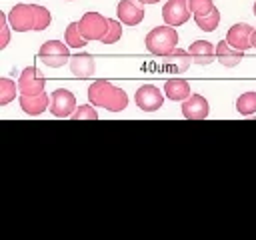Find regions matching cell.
Listing matches in <instances>:
<instances>
[{"mask_svg":"<svg viewBox=\"0 0 256 240\" xmlns=\"http://www.w3.org/2000/svg\"><path fill=\"white\" fill-rule=\"evenodd\" d=\"M50 20H52V16H50L48 8L38 6V4H16L8 14L10 28L16 30V32L46 30Z\"/></svg>","mask_w":256,"mask_h":240,"instance_id":"cell-1","label":"cell"},{"mask_svg":"<svg viewBox=\"0 0 256 240\" xmlns=\"http://www.w3.org/2000/svg\"><path fill=\"white\" fill-rule=\"evenodd\" d=\"M88 100L94 106L104 108L108 112H122L128 106V94L122 88L112 86L106 80H96V82L90 84V88H88Z\"/></svg>","mask_w":256,"mask_h":240,"instance_id":"cell-2","label":"cell"},{"mask_svg":"<svg viewBox=\"0 0 256 240\" xmlns=\"http://www.w3.org/2000/svg\"><path fill=\"white\" fill-rule=\"evenodd\" d=\"M178 46V32L174 26H156L146 34V48L156 56H168Z\"/></svg>","mask_w":256,"mask_h":240,"instance_id":"cell-3","label":"cell"},{"mask_svg":"<svg viewBox=\"0 0 256 240\" xmlns=\"http://www.w3.org/2000/svg\"><path fill=\"white\" fill-rule=\"evenodd\" d=\"M68 48L70 46L64 44V42H60V40H48V42H44L40 46L38 58L46 66H50V68H60L66 62H70V50Z\"/></svg>","mask_w":256,"mask_h":240,"instance_id":"cell-4","label":"cell"},{"mask_svg":"<svg viewBox=\"0 0 256 240\" xmlns=\"http://www.w3.org/2000/svg\"><path fill=\"white\" fill-rule=\"evenodd\" d=\"M78 26L86 40H102L108 30V18H104L98 12H86L80 18Z\"/></svg>","mask_w":256,"mask_h":240,"instance_id":"cell-5","label":"cell"},{"mask_svg":"<svg viewBox=\"0 0 256 240\" xmlns=\"http://www.w3.org/2000/svg\"><path fill=\"white\" fill-rule=\"evenodd\" d=\"M50 114L56 118H70L72 112L76 110V98L70 90L58 88L50 94V106H48Z\"/></svg>","mask_w":256,"mask_h":240,"instance_id":"cell-6","label":"cell"},{"mask_svg":"<svg viewBox=\"0 0 256 240\" xmlns=\"http://www.w3.org/2000/svg\"><path fill=\"white\" fill-rule=\"evenodd\" d=\"M164 96L166 94H162L160 88H156L154 84H144V86H140L136 90L134 100H136V104H138L140 110H144V112H156L162 106Z\"/></svg>","mask_w":256,"mask_h":240,"instance_id":"cell-7","label":"cell"},{"mask_svg":"<svg viewBox=\"0 0 256 240\" xmlns=\"http://www.w3.org/2000/svg\"><path fill=\"white\" fill-rule=\"evenodd\" d=\"M162 18L168 26H180L190 18L188 0H168L162 8Z\"/></svg>","mask_w":256,"mask_h":240,"instance_id":"cell-8","label":"cell"},{"mask_svg":"<svg viewBox=\"0 0 256 240\" xmlns=\"http://www.w3.org/2000/svg\"><path fill=\"white\" fill-rule=\"evenodd\" d=\"M210 114L208 100L200 94H190L186 100H182V116L186 120H204Z\"/></svg>","mask_w":256,"mask_h":240,"instance_id":"cell-9","label":"cell"},{"mask_svg":"<svg viewBox=\"0 0 256 240\" xmlns=\"http://www.w3.org/2000/svg\"><path fill=\"white\" fill-rule=\"evenodd\" d=\"M44 86H46V80L38 74L36 66H28L22 70L20 80H18L20 94H40V92H44Z\"/></svg>","mask_w":256,"mask_h":240,"instance_id":"cell-10","label":"cell"},{"mask_svg":"<svg viewBox=\"0 0 256 240\" xmlns=\"http://www.w3.org/2000/svg\"><path fill=\"white\" fill-rule=\"evenodd\" d=\"M116 16L126 26H136L144 20V8L136 0H120L116 8Z\"/></svg>","mask_w":256,"mask_h":240,"instance_id":"cell-11","label":"cell"},{"mask_svg":"<svg viewBox=\"0 0 256 240\" xmlns=\"http://www.w3.org/2000/svg\"><path fill=\"white\" fill-rule=\"evenodd\" d=\"M252 34H254V28L246 22H240L228 30L226 40L230 46H234L238 50H246V48H252Z\"/></svg>","mask_w":256,"mask_h":240,"instance_id":"cell-12","label":"cell"},{"mask_svg":"<svg viewBox=\"0 0 256 240\" xmlns=\"http://www.w3.org/2000/svg\"><path fill=\"white\" fill-rule=\"evenodd\" d=\"M48 106H50V98H48L46 92H40V94H22L20 96V108L28 116H38Z\"/></svg>","mask_w":256,"mask_h":240,"instance_id":"cell-13","label":"cell"},{"mask_svg":"<svg viewBox=\"0 0 256 240\" xmlns=\"http://www.w3.org/2000/svg\"><path fill=\"white\" fill-rule=\"evenodd\" d=\"M188 52L192 54L194 62L200 64V66H206V64H212L214 58H216V48L208 42V40H196L188 46Z\"/></svg>","mask_w":256,"mask_h":240,"instance_id":"cell-14","label":"cell"},{"mask_svg":"<svg viewBox=\"0 0 256 240\" xmlns=\"http://www.w3.org/2000/svg\"><path fill=\"white\" fill-rule=\"evenodd\" d=\"M216 58L222 66L232 68V66L240 64V60L244 58V50H238V48L230 46L228 40H220L218 46H216Z\"/></svg>","mask_w":256,"mask_h":240,"instance_id":"cell-15","label":"cell"},{"mask_svg":"<svg viewBox=\"0 0 256 240\" xmlns=\"http://www.w3.org/2000/svg\"><path fill=\"white\" fill-rule=\"evenodd\" d=\"M192 62H194L192 54H190V52H186V50H180V48H176L172 54L164 56V68H166V70H170V72H176V74L186 72V70L190 68V64H192Z\"/></svg>","mask_w":256,"mask_h":240,"instance_id":"cell-16","label":"cell"},{"mask_svg":"<svg viewBox=\"0 0 256 240\" xmlns=\"http://www.w3.org/2000/svg\"><path fill=\"white\" fill-rule=\"evenodd\" d=\"M94 68H96V62H94V56L92 54L80 52V54L70 56V70H72L74 76L88 78V76L94 74Z\"/></svg>","mask_w":256,"mask_h":240,"instance_id":"cell-17","label":"cell"},{"mask_svg":"<svg viewBox=\"0 0 256 240\" xmlns=\"http://www.w3.org/2000/svg\"><path fill=\"white\" fill-rule=\"evenodd\" d=\"M164 94H166V98H170L174 102L186 100L190 96V84L186 80H168L164 84Z\"/></svg>","mask_w":256,"mask_h":240,"instance_id":"cell-18","label":"cell"},{"mask_svg":"<svg viewBox=\"0 0 256 240\" xmlns=\"http://www.w3.org/2000/svg\"><path fill=\"white\" fill-rule=\"evenodd\" d=\"M194 20H196V26H198L200 30H204V32H214V30L218 28V24H220V12H218V8L214 6L210 12L200 14V16H194Z\"/></svg>","mask_w":256,"mask_h":240,"instance_id":"cell-19","label":"cell"},{"mask_svg":"<svg viewBox=\"0 0 256 240\" xmlns=\"http://www.w3.org/2000/svg\"><path fill=\"white\" fill-rule=\"evenodd\" d=\"M64 40H66V44H68L70 48H84L86 42H88V40L84 38V34L80 32L78 22L68 24V28H66V32H64Z\"/></svg>","mask_w":256,"mask_h":240,"instance_id":"cell-20","label":"cell"},{"mask_svg":"<svg viewBox=\"0 0 256 240\" xmlns=\"http://www.w3.org/2000/svg\"><path fill=\"white\" fill-rule=\"evenodd\" d=\"M236 110L242 116H252L256 112V92H246L242 96H238L236 100Z\"/></svg>","mask_w":256,"mask_h":240,"instance_id":"cell-21","label":"cell"},{"mask_svg":"<svg viewBox=\"0 0 256 240\" xmlns=\"http://www.w3.org/2000/svg\"><path fill=\"white\" fill-rule=\"evenodd\" d=\"M16 98V84L10 78H0V106Z\"/></svg>","mask_w":256,"mask_h":240,"instance_id":"cell-22","label":"cell"},{"mask_svg":"<svg viewBox=\"0 0 256 240\" xmlns=\"http://www.w3.org/2000/svg\"><path fill=\"white\" fill-rule=\"evenodd\" d=\"M120 36H122V26H120V22L108 18V30H106V34H104V38H102L100 42H104V44H114V42L120 40Z\"/></svg>","mask_w":256,"mask_h":240,"instance_id":"cell-23","label":"cell"},{"mask_svg":"<svg viewBox=\"0 0 256 240\" xmlns=\"http://www.w3.org/2000/svg\"><path fill=\"white\" fill-rule=\"evenodd\" d=\"M70 118H72V120H98V112H96L92 106L84 104V106H78V108L72 112Z\"/></svg>","mask_w":256,"mask_h":240,"instance_id":"cell-24","label":"cell"},{"mask_svg":"<svg viewBox=\"0 0 256 240\" xmlns=\"http://www.w3.org/2000/svg\"><path fill=\"white\" fill-rule=\"evenodd\" d=\"M188 6H190V12L194 16H200V14H206L214 8V2L212 0H188Z\"/></svg>","mask_w":256,"mask_h":240,"instance_id":"cell-25","label":"cell"},{"mask_svg":"<svg viewBox=\"0 0 256 240\" xmlns=\"http://www.w3.org/2000/svg\"><path fill=\"white\" fill-rule=\"evenodd\" d=\"M0 24H2V40H0V48H6L8 40H10V32H8V14L0 12Z\"/></svg>","mask_w":256,"mask_h":240,"instance_id":"cell-26","label":"cell"},{"mask_svg":"<svg viewBox=\"0 0 256 240\" xmlns=\"http://www.w3.org/2000/svg\"><path fill=\"white\" fill-rule=\"evenodd\" d=\"M252 48H256V30H254V34H252Z\"/></svg>","mask_w":256,"mask_h":240,"instance_id":"cell-27","label":"cell"},{"mask_svg":"<svg viewBox=\"0 0 256 240\" xmlns=\"http://www.w3.org/2000/svg\"><path fill=\"white\" fill-rule=\"evenodd\" d=\"M144 4H156V2H160V0H142Z\"/></svg>","mask_w":256,"mask_h":240,"instance_id":"cell-28","label":"cell"},{"mask_svg":"<svg viewBox=\"0 0 256 240\" xmlns=\"http://www.w3.org/2000/svg\"><path fill=\"white\" fill-rule=\"evenodd\" d=\"M254 16H256V4H254Z\"/></svg>","mask_w":256,"mask_h":240,"instance_id":"cell-29","label":"cell"},{"mask_svg":"<svg viewBox=\"0 0 256 240\" xmlns=\"http://www.w3.org/2000/svg\"><path fill=\"white\" fill-rule=\"evenodd\" d=\"M140 2H142V0H140Z\"/></svg>","mask_w":256,"mask_h":240,"instance_id":"cell-30","label":"cell"}]
</instances>
